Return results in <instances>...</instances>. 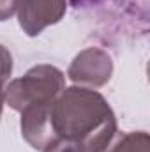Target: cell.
<instances>
[{"mask_svg": "<svg viewBox=\"0 0 150 152\" xmlns=\"http://www.w3.org/2000/svg\"><path fill=\"white\" fill-rule=\"evenodd\" d=\"M55 140H71L87 152H101L117 134V118L106 99L85 87L64 88L50 108Z\"/></svg>", "mask_w": 150, "mask_h": 152, "instance_id": "6da1fadb", "label": "cell"}, {"mask_svg": "<svg viewBox=\"0 0 150 152\" xmlns=\"http://www.w3.org/2000/svg\"><path fill=\"white\" fill-rule=\"evenodd\" d=\"M64 85L66 76L60 69L50 64H39L28 69L25 76L12 80L4 88V99L12 110L21 113L28 106L55 101L64 90Z\"/></svg>", "mask_w": 150, "mask_h": 152, "instance_id": "7a4b0ae2", "label": "cell"}, {"mask_svg": "<svg viewBox=\"0 0 150 152\" xmlns=\"http://www.w3.org/2000/svg\"><path fill=\"white\" fill-rule=\"evenodd\" d=\"M113 73V62L108 53L99 48H87L76 55L67 76L83 87H103L110 81Z\"/></svg>", "mask_w": 150, "mask_h": 152, "instance_id": "3957f363", "label": "cell"}, {"mask_svg": "<svg viewBox=\"0 0 150 152\" xmlns=\"http://www.w3.org/2000/svg\"><path fill=\"white\" fill-rule=\"evenodd\" d=\"M67 9V0H20L18 20L23 32L39 36L46 27L58 23Z\"/></svg>", "mask_w": 150, "mask_h": 152, "instance_id": "277c9868", "label": "cell"}, {"mask_svg": "<svg viewBox=\"0 0 150 152\" xmlns=\"http://www.w3.org/2000/svg\"><path fill=\"white\" fill-rule=\"evenodd\" d=\"M51 103L34 104L21 112V134L37 151H44L50 143L55 142L50 124Z\"/></svg>", "mask_w": 150, "mask_h": 152, "instance_id": "5b68a950", "label": "cell"}, {"mask_svg": "<svg viewBox=\"0 0 150 152\" xmlns=\"http://www.w3.org/2000/svg\"><path fill=\"white\" fill-rule=\"evenodd\" d=\"M150 138L145 131L138 133H118L101 152H149Z\"/></svg>", "mask_w": 150, "mask_h": 152, "instance_id": "8992f818", "label": "cell"}, {"mask_svg": "<svg viewBox=\"0 0 150 152\" xmlns=\"http://www.w3.org/2000/svg\"><path fill=\"white\" fill-rule=\"evenodd\" d=\"M44 152H87L83 149L81 143L71 142V140H55L53 143H50Z\"/></svg>", "mask_w": 150, "mask_h": 152, "instance_id": "52a82bcc", "label": "cell"}, {"mask_svg": "<svg viewBox=\"0 0 150 152\" xmlns=\"http://www.w3.org/2000/svg\"><path fill=\"white\" fill-rule=\"evenodd\" d=\"M12 73V57L5 46L0 44V83L4 85Z\"/></svg>", "mask_w": 150, "mask_h": 152, "instance_id": "ba28073f", "label": "cell"}, {"mask_svg": "<svg viewBox=\"0 0 150 152\" xmlns=\"http://www.w3.org/2000/svg\"><path fill=\"white\" fill-rule=\"evenodd\" d=\"M20 0H0V21L9 20L18 11Z\"/></svg>", "mask_w": 150, "mask_h": 152, "instance_id": "9c48e42d", "label": "cell"}, {"mask_svg": "<svg viewBox=\"0 0 150 152\" xmlns=\"http://www.w3.org/2000/svg\"><path fill=\"white\" fill-rule=\"evenodd\" d=\"M4 85L0 83V115H2V106H4Z\"/></svg>", "mask_w": 150, "mask_h": 152, "instance_id": "30bf717a", "label": "cell"}]
</instances>
